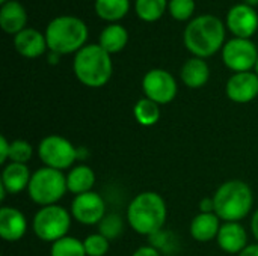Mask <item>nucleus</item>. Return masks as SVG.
I'll list each match as a JSON object with an SVG mask.
<instances>
[{
  "label": "nucleus",
  "mask_w": 258,
  "mask_h": 256,
  "mask_svg": "<svg viewBox=\"0 0 258 256\" xmlns=\"http://www.w3.org/2000/svg\"><path fill=\"white\" fill-rule=\"evenodd\" d=\"M168 217V207L157 192H142L133 198L127 207V222L130 228L144 237H153L163 231Z\"/></svg>",
  "instance_id": "1"
},
{
  "label": "nucleus",
  "mask_w": 258,
  "mask_h": 256,
  "mask_svg": "<svg viewBox=\"0 0 258 256\" xmlns=\"http://www.w3.org/2000/svg\"><path fill=\"white\" fill-rule=\"evenodd\" d=\"M184 45L195 56L207 59L225 45V26L215 15H200L184 29Z\"/></svg>",
  "instance_id": "2"
},
{
  "label": "nucleus",
  "mask_w": 258,
  "mask_h": 256,
  "mask_svg": "<svg viewBox=\"0 0 258 256\" xmlns=\"http://www.w3.org/2000/svg\"><path fill=\"white\" fill-rule=\"evenodd\" d=\"M215 214L222 222H240L254 207V193L242 180H230L218 187L213 195Z\"/></svg>",
  "instance_id": "3"
},
{
  "label": "nucleus",
  "mask_w": 258,
  "mask_h": 256,
  "mask_svg": "<svg viewBox=\"0 0 258 256\" xmlns=\"http://www.w3.org/2000/svg\"><path fill=\"white\" fill-rule=\"evenodd\" d=\"M73 69L77 80L88 88L104 86L113 72L110 54L98 44L85 45L74 56Z\"/></svg>",
  "instance_id": "4"
},
{
  "label": "nucleus",
  "mask_w": 258,
  "mask_h": 256,
  "mask_svg": "<svg viewBox=\"0 0 258 256\" xmlns=\"http://www.w3.org/2000/svg\"><path fill=\"white\" fill-rule=\"evenodd\" d=\"M47 47L57 54L77 53L88 39V26L77 17L62 15L51 20L45 29Z\"/></svg>",
  "instance_id": "5"
},
{
  "label": "nucleus",
  "mask_w": 258,
  "mask_h": 256,
  "mask_svg": "<svg viewBox=\"0 0 258 256\" xmlns=\"http://www.w3.org/2000/svg\"><path fill=\"white\" fill-rule=\"evenodd\" d=\"M67 192V175H63L62 170H56L47 166L32 174L27 187V193L32 202L41 207L56 205Z\"/></svg>",
  "instance_id": "6"
},
{
  "label": "nucleus",
  "mask_w": 258,
  "mask_h": 256,
  "mask_svg": "<svg viewBox=\"0 0 258 256\" xmlns=\"http://www.w3.org/2000/svg\"><path fill=\"white\" fill-rule=\"evenodd\" d=\"M71 219V213L57 204L41 207L33 216L32 229L41 241L54 243L68 235Z\"/></svg>",
  "instance_id": "7"
},
{
  "label": "nucleus",
  "mask_w": 258,
  "mask_h": 256,
  "mask_svg": "<svg viewBox=\"0 0 258 256\" xmlns=\"http://www.w3.org/2000/svg\"><path fill=\"white\" fill-rule=\"evenodd\" d=\"M38 155L44 166L65 170L73 169V164L79 160V149L68 139L59 134H50L39 142Z\"/></svg>",
  "instance_id": "8"
},
{
  "label": "nucleus",
  "mask_w": 258,
  "mask_h": 256,
  "mask_svg": "<svg viewBox=\"0 0 258 256\" xmlns=\"http://www.w3.org/2000/svg\"><path fill=\"white\" fill-rule=\"evenodd\" d=\"M222 60L225 66L234 72H248L255 68L258 50L251 39L233 38L222 48Z\"/></svg>",
  "instance_id": "9"
},
{
  "label": "nucleus",
  "mask_w": 258,
  "mask_h": 256,
  "mask_svg": "<svg viewBox=\"0 0 258 256\" xmlns=\"http://www.w3.org/2000/svg\"><path fill=\"white\" fill-rule=\"evenodd\" d=\"M142 91L147 98L157 103L159 106L169 104L177 97V81L174 75L165 69H150L142 78Z\"/></svg>",
  "instance_id": "10"
},
{
  "label": "nucleus",
  "mask_w": 258,
  "mask_h": 256,
  "mask_svg": "<svg viewBox=\"0 0 258 256\" xmlns=\"http://www.w3.org/2000/svg\"><path fill=\"white\" fill-rule=\"evenodd\" d=\"M106 214V202L101 195L95 192L77 195L71 202V216L80 225H98Z\"/></svg>",
  "instance_id": "11"
},
{
  "label": "nucleus",
  "mask_w": 258,
  "mask_h": 256,
  "mask_svg": "<svg viewBox=\"0 0 258 256\" xmlns=\"http://www.w3.org/2000/svg\"><path fill=\"white\" fill-rule=\"evenodd\" d=\"M227 27L236 38L249 39L258 29V14L246 3L233 6L227 14Z\"/></svg>",
  "instance_id": "12"
},
{
  "label": "nucleus",
  "mask_w": 258,
  "mask_h": 256,
  "mask_svg": "<svg viewBox=\"0 0 258 256\" xmlns=\"http://www.w3.org/2000/svg\"><path fill=\"white\" fill-rule=\"evenodd\" d=\"M227 97L237 104H248L258 97L257 72H236L225 84Z\"/></svg>",
  "instance_id": "13"
},
{
  "label": "nucleus",
  "mask_w": 258,
  "mask_h": 256,
  "mask_svg": "<svg viewBox=\"0 0 258 256\" xmlns=\"http://www.w3.org/2000/svg\"><path fill=\"white\" fill-rule=\"evenodd\" d=\"M27 232L26 216L14 207H2L0 210V237L5 241L15 243Z\"/></svg>",
  "instance_id": "14"
},
{
  "label": "nucleus",
  "mask_w": 258,
  "mask_h": 256,
  "mask_svg": "<svg viewBox=\"0 0 258 256\" xmlns=\"http://www.w3.org/2000/svg\"><path fill=\"white\" fill-rule=\"evenodd\" d=\"M216 240L218 246L230 255H239L248 246V234L240 222H224Z\"/></svg>",
  "instance_id": "15"
},
{
  "label": "nucleus",
  "mask_w": 258,
  "mask_h": 256,
  "mask_svg": "<svg viewBox=\"0 0 258 256\" xmlns=\"http://www.w3.org/2000/svg\"><path fill=\"white\" fill-rule=\"evenodd\" d=\"M14 45H15V50L23 57H27V59L39 57L48 48L45 35H42L41 32L35 29H24L20 33H17L14 38Z\"/></svg>",
  "instance_id": "16"
},
{
  "label": "nucleus",
  "mask_w": 258,
  "mask_h": 256,
  "mask_svg": "<svg viewBox=\"0 0 258 256\" xmlns=\"http://www.w3.org/2000/svg\"><path fill=\"white\" fill-rule=\"evenodd\" d=\"M30 178H32V174H30L27 164L9 161V164H6L2 170L0 186L9 195H18V193L27 190Z\"/></svg>",
  "instance_id": "17"
},
{
  "label": "nucleus",
  "mask_w": 258,
  "mask_h": 256,
  "mask_svg": "<svg viewBox=\"0 0 258 256\" xmlns=\"http://www.w3.org/2000/svg\"><path fill=\"white\" fill-rule=\"evenodd\" d=\"M221 219L215 213H200L190 222V237L198 243H209L215 240L221 229Z\"/></svg>",
  "instance_id": "18"
},
{
  "label": "nucleus",
  "mask_w": 258,
  "mask_h": 256,
  "mask_svg": "<svg viewBox=\"0 0 258 256\" xmlns=\"http://www.w3.org/2000/svg\"><path fill=\"white\" fill-rule=\"evenodd\" d=\"M27 14L24 6L17 0H9L0 9V27L8 35H17L26 29Z\"/></svg>",
  "instance_id": "19"
},
{
  "label": "nucleus",
  "mask_w": 258,
  "mask_h": 256,
  "mask_svg": "<svg viewBox=\"0 0 258 256\" xmlns=\"http://www.w3.org/2000/svg\"><path fill=\"white\" fill-rule=\"evenodd\" d=\"M183 83L190 89L203 88L210 78V68L207 62L201 57H190L184 62L180 71Z\"/></svg>",
  "instance_id": "20"
},
{
  "label": "nucleus",
  "mask_w": 258,
  "mask_h": 256,
  "mask_svg": "<svg viewBox=\"0 0 258 256\" xmlns=\"http://www.w3.org/2000/svg\"><path fill=\"white\" fill-rule=\"evenodd\" d=\"M95 180H97V177H95V172L92 170V167H89L86 164L74 166L67 175L68 192H71L76 196L92 192Z\"/></svg>",
  "instance_id": "21"
},
{
  "label": "nucleus",
  "mask_w": 258,
  "mask_h": 256,
  "mask_svg": "<svg viewBox=\"0 0 258 256\" xmlns=\"http://www.w3.org/2000/svg\"><path fill=\"white\" fill-rule=\"evenodd\" d=\"M127 41H128V33L125 27H122L121 24H109L107 27L103 29L98 45L103 50H106L109 54H113V53H119L127 45Z\"/></svg>",
  "instance_id": "22"
},
{
  "label": "nucleus",
  "mask_w": 258,
  "mask_h": 256,
  "mask_svg": "<svg viewBox=\"0 0 258 256\" xmlns=\"http://www.w3.org/2000/svg\"><path fill=\"white\" fill-rule=\"evenodd\" d=\"M130 9V0H95V12L104 21H118Z\"/></svg>",
  "instance_id": "23"
},
{
  "label": "nucleus",
  "mask_w": 258,
  "mask_h": 256,
  "mask_svg": "<svg viewBox=\"0 0 258 256\" xmlns=\"http://www.w3.org/2000/svg\"><path fill=\"white\" fill-rule=\"evenodd\" d=\"M133 115L138 124H141L142 127H153L160 119V106L145 97L135 104Z\"/></svg>",
  "instance_id": "24"
},
{
  "label": "nucleus",
  "mask_w": 258,
  "mask_h": 256,
  "mask_svg": "<svg viewBox=\"0 0 258 256\" xmlns=\"http://www.w3.org/2000/svg\"><path fill=\"white\" fill-rule=\"evenodd\" d=\"M168 0H136L135 9L141 20L147 23L157 21L166 11Z\"/></svg>",
  "instance_id": "25"
},
{
  "label": "nucleus",
  "mask_w": 258,
  "mask_h": 256,
  "mask_svg": "<svg viewBox=\"0 0 258 256\" xmlns=\"http://www.w3.org/2000/svg\"><path fill=\"white\" fill-rule=\"evenodd\" d=\"M50 256H86V250L82 240L67 235L51 243Z\"/></svg>",
  "instance_id": "26"
},
{
  "label": "nucleus",
  "mask_w": 258,
  "mask_h": 256,
  "mask_svg": "<svg viewBox=\"0 0 258 256\" xmlns=\"http://www.w3.org/2000/svg\"><path fill=\"white\" fill-rule=\"evenodd\" d=\"M124 231V222L122 217L116 213H109L104 216V219L98 223V232L104 235L107 240L118 238Z\"/></svg>",
  "instance_id": "27"
},
{
  "label": "nucleus",
  "mask_w": 258,
  "mask_h": 256,
  "mask_svg": "<svg viewBox=\"0 0 258 256\" xmlns=\"http://www.w3.org/2000/svg\"><path fill=\"white\" fill-rule=\"evenodd\" d=\"M86 256H106L110 249V240H107L100 232L91 234L83 240Z\"/></svg>",
  "instance_id": "28"
},
{
  "label": "nucleus",
  "mask_w": 258,
  "mask_h": 256,
  "mask_svg": "<svg viewBox=\"0 0 258 256\" xmlns=\"http://www.w3.org/2000/svg\"><path fill=\"white\" fill-rule=\"evenodd\" d=\"M33 157V146L23 139H17L11 142V152H9V161L11 163H21L26 164Z\"/></svg>",
  "instance_id": "29"
},
{
  "label": "nucleus",
  "mask_w": 258,
  "mask_h": 256,
  "mask_svg": "<svg viewBox=\"0 0 258 256\" xmlns=\"http://www.w3.org/2000/svg\"><path fill=\"white\" fill-rule=\"evenodd\" d=\"M169 12L177 21H186L195 12V0H171Z\"/></svg>",
  "instance_id": "30"
},
{
  "label": "nucleus",
  "mask_w": 258,
  "mask_h": 256,
  "mask_svg": "<svg viewBox=\"0 0 258 256\" xmlns=\"http://www.w3.org/2000/svg\"><path fill=\"white\" fill-rule=\"evenodd\" d=\"M9 152H11V142L5 136L0 137V164H5L9 160Z\"/></svg>",
  "instance_id": "31"
},
{
  "label": "nucleus",
  "mask_w": 258,
  "mask_h": 256,
  "mask_svg": "<svg viewBox=\"0 0 258 256\" xmlns=\"http://www.w3.org/2000/svg\"><path fill=\"white\" fill-rule=\"evenodd\" d=\"M132 256H162L160 255V250L159 249H156L154 246H141L139 249H136L135 252H133V255Z\"/></svg>",
  "instance_id": "32"
},
{
  "label": "nucleus",
  "mask_w": 258,
  "mask_h": 256,
  "mask_svg": "<svg viewBox=\"0 0 258 256\" xmlns=\"http://www.w3.org/2000/svg\"><path fill=\"white\" fill-rule=\"evenodd\" d=\"M200 213H215V201L212 198H204L200 202Z\"/></svg>",
  "instance_id": "33"
},
{
  "label": "nucleus",
  "mask_w": 258,
  "mask_h": 256,
  "mask_svg": "<svg viewBox=\"0 0 258 256\" xmlns=\"http://www.w3.org/2000/svg\"><path fill=\"white\" fill-rule=\"evenodd\" d=\"M237 256H258V243L248 244Z\"/></svg>",
  "instance_id": "34"
},
{
  "label": "nucleus",
  "mask_w": 258,
  "mask_h": 256,
  "mask_svg": "<svg viewBox=\"0 0 258 256\" xmlns=\"http://www.w3.org/2000/svg\"><path fill=\"white\" fill-rule=\"evenodd\" d=\"M251 232H252L255 241L258 243V208L254 211V214L251 217Z\"/></svg>",
  "instance_id": "35"
},
{
  "label": "nucleus",
  "mask_w": 258,
  "mask_h": 256,
  "mask_svg": "<svg viewBox=\"0 0 258 256\" xmlns=\"http://www.w3.org/2000/svg\"><path fill=\"white\" fill-rule=\"evenodd\" d=\"M59 57H60V54H57V53H53V51H50V56H48V62H50V63H57Z\"/></svg>",
  "instance_id": "36"
},
{
  "label": "nucleus",
  "mask_w": 258,
  "mask_h": 256,
  "mask_svg": "<svg viewBox=\"0 0 258 256\" xmlns=\"http://www.w3.org/2000/svg\"><path fill=\"white\" fill-rule=\"evenodd\" d=\"M246 2V5H249V6H255L258 5V0H245Z\"/></svg>",
  "instance_id": "37"
},
{
  "label": "nucleus",
  "mask_w": 258,
  "mask_h": 256,
  "mask_svg": "<svg viewBox=\"0 0 258 256\" xmlns=\"http://www.w3.org/2000/svg\"><path fill=\"white\" fill-rule=\"evenodd\" d=\"M6 2H9V0H0V3H2V5H5Z\"/></svg>",
  "instance_id": "38"
},
{
  "label": "nucleus",
  "mask_w": 258,
  "mask_h": 256,
  "mask_svg": "<svg viewBox=\"0 0 258 256\" xmlns=\"http://www.w3.org/2000/svg\"><path fill=\"white\" fill-rule=\"evenodd\" d=\"M255 72H257V75H258V60H257V65H255Z\"/></svg>",
  "instance_id": "39"
}]
</instances>
